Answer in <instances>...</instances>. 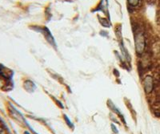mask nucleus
I'll list each match as a JSON object with an SVG mask.
<instances>
[{
  "label": "nucleus",
  "mask_w": 160,
  "mask_h": 134,
  "mask_svg": "<svg viewBox=\"0 0 160 134\" xmlns=\"http://www.w3.org/2000/svg\"><path fill=\"white\" fill-rule=\"evenodd\" d=\"M135 41L136 52L138 55H141L143 52L144 48H145V39H144L143 34L142 32H138L135 35Z\"/></svg>",
  "instance_id": "nucleus-1"
},
{
  "label": "nucleus",
  "mask_w": 160,
  "mask_h": 134,
  "mask_svg": "<svg viewBox=\"0 0 160 134\" xmlns=\"http://www.w3.org/2000/svg\"><path fill=\"white\" fill-rule=\"evenodd\" d=\"M144 89L147 93H150L153 89V79L151 76H147L143 81Z\"/></svg>",
  "instance_id": "nucleus-2"
},
{
  "label": "nucleus",
  "mask_w": 160,
  "mask_h": 134,
  "mask_svg": "<svg viewBox=\"0 0 160 134\" xmlns=\"http://www.w3.org/2000/svg\"><path fill=\"white\" fill-rule=\"evenodd\" d=\"M44 31H45V33H44V35H45V37L46 39H48V41L49 43H51L52 45H55V40H54V38L52 37V35H51V32H50V31L48 30V28H44Z\"/></svg>",
  "instance_id": "nucleus-3"
},
{
  "label": "nucleus",
  "mask_w": 160,
  "mask_h": 134,
  "mask_svg": "<svg viewBox=\"0 0 160 134\" xmlns=\"http://www.w3.org/2000/svg\"><path fill=\"white\" fill-rule=\"evenodd\" d=\"M98 11H107L108 12V3H107V0H101L99 6L98 7Z\"/></svg>",
  "instance_id": "nucleus-4"
},
{
  "label": "nucleus",
  "mask_w": 160,
  "mask_h": 134,
  "mask_svg": "<svg viewBox=\"0 0 160 134\" xmlns=\"http://www.w3.org/2000/svg\"><path fill=\"white\" fill-rule=\"evenodd\" d=\"M128 3L131 6H133V7H135V6H137L139 3V0H128Z\"/></svg>",
  "instance_id": "nucleus-5"
},
{
  "label": "nucleus",
  "mask_w": 160,
  "mask_h": 134,
  "mask_svg": "<svg viewBox=\"0 0 160 134\" xmlns=\"http://www.w3.org/2000/svg\"><path fill=\"white\" fill-rule=\"evenodd\" d=\"M64 117H65V121H66V122H67V124H68V126L71 127H71H73V124L71 123V121H70L69 118H68L67 116H64Z\"/></svg>",
  "instance_id": "nucleus-6"
},
{
  "label": "nucleus",
  "mask_w": 160,
  "mask_h": 134,
  "mask_svg": "<svg viewBox=\"0 0 160 134\" xmlns=\"http://www.w3.org/2000/svg\"><path fill=\"white\" fill-rule=\"evenodd\" d=\"M111 129H112L113 132H115V133H118V129H117V128L115 127V125H114V124H112V125H111Z\"/></svg>",
  "instance_id": "nucleus-7"
},
{
  "label": "nucleus",
  "mask_w": 160,
  "mask_h": 134,
  "mask_svg": "<svg viewBox=\"0 0 160 134\" xmlns=\"http://www.w3.org/2000/svg\"><path fill=\"white\" fill-rule=\"evenodd\" d=\"M25 134H30V133H29V132H26Z\"/></svg>",
  "instance_id": "nucleus-8"
}]
</instances>
